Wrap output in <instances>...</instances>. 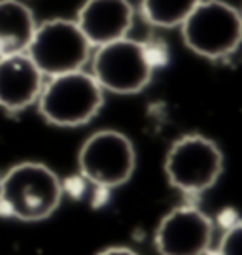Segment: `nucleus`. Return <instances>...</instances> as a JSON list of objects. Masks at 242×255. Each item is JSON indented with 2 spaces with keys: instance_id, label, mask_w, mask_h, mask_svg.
Masks as SVG:
<instances>
[{
  "instance_id": "1",
  "label": "nucleus",
  "mask_w": 242,
  "mask_h": 255,
  "mask_svg": "<svg viewBox=\"0 0 242 255\" xmlns=\"http://www.w3.org/2000/svg\"><path fill=\"white\" fill-rule=\"evenodd\" d=\"M63 201V183L44 163L13 164L0 178V214L19 221H42Z\"/></svg>"
},
{
  "instance_id": "2",
  "label": "nucleus",
  "mask_w": 242,
  "mask_h": 255,
  "mask_svg": "<svg viewBox=\"0 0 242 255\" xmlns=\"http://www.w3.org/2000/svg\"><path fill=\"white\" fill-rule=\"evenodd\" d=\"M40 116L55 127H81L100 112L104 91L91 72L59 74L44 82L38 97Z\"/></svg>"
},
{
  "instance_id": "3",
  "label": "nucleus",
  "mask_w": 242,
  "mask_h": 255,
  "mask_svg": "<svg viewBox=\"0 0 242 255\" xmlns=\"http://www.w3.org/2000/svg\"><path fill=\"white\" fill-rule=\"evenodd\" d=\"M180 28L189 51L208 61L227 59L242 44L241 11L224 0H201Z\"/></svg>"
},
{
  "instance_id": "4",
  "label": "nucleus",
  "mask_w": 242,
  "mask_h": 255,
  "mask_svg": "<svg viewBox=\"0 0 242 255\" xmlns=\"http://www.w3.org/2000/svg\"><path fill=\"white\" fill-rule=\"evenodd\" d=\"M155 70V57L148 44L121 38L97 47L91 59V74L102 91L136 95L148 87Z\"/></svg>"
},
{
  "instance_id": "5",
  "label": "nucleus",
  "mask_w": 242,
  "mask_h": 255,
  "mask_svg": "<svg viewBox=\"0 0 242 255\" xmlns=\"http://www.w3.org/2000/svg\"><path fill=\"white\" fill-rule=\"evenodd\" d=\"M224 172V153L203 134H184L172 142L165 157V174L174 189L199 197L214 187Z\"/></svg>"
},
{
  "instance_id": "6",
  "label": "nucleus",
  "mask_w": 242,
  "mask_h": 255,
  "mask_svg": "<svg viewBox=\"0 0 242 255\" xmlns=\"http://www.w3.org/2000/svg\"><path fill=\"white\" fill-rule=\"evenodd\" d=\"M91 49L93 46L74 19L55 17L36 25L34 36L25 53L44 76L53 78L83 70L91 59Z\"/></svg>"
},
{
  "instance_id": "7",
  "label": "nucleus",
  "mask_w": 242,
  "mask_h": 255,
  "mask_svg": "<svg viewBox=\"0 0 242 255\" xmlns=\"http://www.w3.org/2000/svg\"><path fill=\"white\" fill-rule=\"evenodd\" d=\"M78 168L87 182L102 189L127 183L136 168V149L131 138L114 128L93 132L80 147Z\"/></svg>"
},
{
  "instance_id": "8",
  "label": "nucleus",
  "mask_w": 242,
  "mask_h": 255,
  "mask_svg": "<svg viewBox=\"0 0 242 255\" xmlns=\"http://www.w3.org/2000/svg\"><path fill=\"white\" fill-rule=\"evenodd\" d=\"M212 237V219L197 206L184 204L163 216L153 242L159 255H207Z\"/></svg>"
},
{
  "instance_id": "9",
  "label": "nucleus",
  "mask_w": 242,
  "mask_h": 255,
  "mask_svg": "<svg viewBox=\"0 0 242 255\" xmlns=\"http://www.w3.org/2000/svg\"><path fill=\"white\" fill-rule=\"evenodd\" d=\"M74 21L91 46L100 47L129 36L135 8L129 0H85Z\"/></svg>"
},
{
  "instance_id": "10",
  "label": "nucleus",
  "mask_w": 242,
  "mask_h": 255,
  "mask_svg": "<svg viewBox=\"0 0 242 255\" xmlns=\"http://www.w3.org/2000/svg\"><path fill=\"white\" fill-rule=\"evenodd\" d=\"M45 76L27 53L0 55V108L21 112L36 104Z\"/></svg>"
},
{
  "instance_id": "11",
  "label": "nucleus",
  "mask_w": 242,
  "mask_h": 255,
  "mask_svg": "<svg viewBox=\"0 0 242 255\" xmlns=\"http://www.w3.org/2000/svg\"><path fill=\"white\" fill-rule=\"evenodd\" d=\"M32 9L21 0H0V55L25 53L34 36Z\"/></svg>"
},
{
  "instance_id": "12",
  "label": "nucleus",
  "mask_w": 242,
  "mask_h": 255,
  "mask_svg": "<svg viewBox=\"0 0 242 255\" xmlns=\"http://www.w3.org/2000/svg\"><path fill=\"white\" fill-rule=\"evenodd\" d=\"M201 0H142V17L159 28L180 27Z\"/></svg>"
},
{
  "instance_id": "13",
  "label": "nucleus",
  "mask_w": 242,
  "mask_h": 255,
  "mask_svg": "<svg viewBox=\"0 0 242 255\" xmlns=\"http://www.w3.org/2000/svg\"><path fill=\"white\" fill-rule=\"evenodd\" d=\"M216 255H242V221L227 227L218 244Z\"/></svg>"
},
{
  "instance_id": "14",
  "label": "nucleus",
  "mask_w": 242,
  "mask_h": 255,
  "mask_svg": "<svg viewBox=\"0 0 242 255\" xmlns=\"http://www.w3.org/2000/svg\"><path fill=\"white\" fill-rule=\"evenodd\" d=\"M97 255H138L136 252H133L131 248H125V246H112V248H106V250H102L100 254Z\"/></svg>"
},
{
  "instance_id": "15",
  "label": "nucleus",
  "mask_w": 242,
  "mask_h": 255,
  "mask_svg": "<svg viewBox=\"0 0 242 255\" xmlns=\"http://www.w3.org/2000/svg\"><path fill=\"white\" fill-rule=\"evenodd\" d=\"M241 15H242V11H241Z\"/></svg>"
}]
</instances>
